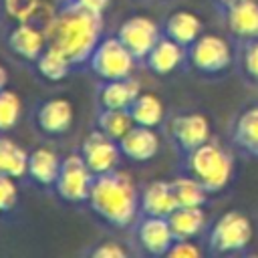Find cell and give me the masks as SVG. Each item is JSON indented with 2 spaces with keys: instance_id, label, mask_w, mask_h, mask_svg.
Returning a JSON list of instances; mask_svg holds the SVG:
<instances>
[{
  "instance_id": "cell-1",
  "label": "cell",
  "mask_w": 258,
  "mask_h": 258,
  "mask_svg": "<svg viewBox=\"0 0 258 258\" xmlns=\"http://www.w3.org/2000/svg\"><path fill=\"white\" fill-rule=\"evenodd\" d=\"M44 34L46 44L62 50L75 69L85 67L103 38V14L58 4V10L44 24Z\"/></svg>"
},
{
  "instance_id": "cell-2",
  "label": "cell",
  "mask_w": 258,
  "mask_h": 258,
  "mask_svg": "<svg viewBox=\"0 0 258 258\" xmlns=\"http://www.w3.org/2000/svg\"><path fill=\"white\" fill-rule=\"evenodd\" d=\"M87 206L103 224L125 230L131 228L141 214V191L127 173L113 169L95 175Z\"/></svg>"
},
{
  "instance_id": "cell-3",
  "label": "cell",
  "mask_w": 258,
  "mask_h": 258,
  "mask_svg": "<svg viewBox=\"0 0 258 258\" xmlns=\"http://www.w3.org/2000/svg\"><path fill=\"white\" fill-rule=\"evenodd\" d=\"M185 173L196 177L210 194L222 191L232 177L234 161L230 153L216 141H206L191 153L183 155Z\"/></svg>"
},
{
  "instance_id": "cell-4",
  "label": "cell",
  "mask_w": 258,
  "mask_h": 258,
  "mask_svg": "<svg viewBox=\"0 0 258 258\" xmlns=\"http://www.w3.org/2000/svg\"><path fill=\"white\" fill-rule=\"evenodd\" d=\"M137 58L117 36H103L87 60V69L99 81L125 79L133 75Z\"/></svg>"
},
{
  "instance_id": "cell-5",
  "label": "cell",
  "mask_w": 258,
  "mask_h": 258,
  "mask_svg": "<svg viewBox=\"0 0 258 258\" xmlns=\"http://www.w3.org/2000/svg\"><path fill=\"white\" fill-rule=\"evenodd\" d=\"M95 181V173L87 167L81 153H71L62 157V165L58 171V177L52 185L58 200L64 204H87L91 187Z\"/></svg>"
},
{
  "instance_id": "cell-6",
  "label": "cell",
  "mask_w": 258,
  "mask_h": 258,
  "mask_svg": "<svg viewBox=\"0 0 258 258\" xmlns=\"http://www.w3.org/2000/svg\"><path fill=\"white\" fill-rule=\"evenodd\" d=\"M252 240V224L240 212L222 214L210 230L208 244L214 254H230L244 250Z\"/></svg>"
},
{
  "instance_id": "cell-7",
  "label": "cell",
  "mask_w": 258,
  "mask_h": 258,
  "mask_svg": "<svg viewBox=\"0 0 258 258\" xmlns=\"http://www.w3.org/2000/svg\"><path fill=\"white\" fill-rule=\"evenodd\" d=\"M187 62L204 75H218L232 62V48L224 36L202 34L187 46Z\"/></svg>"
},
{
  "instance_id": "cell-8",
  "label": "cell",
  "mask_w": 258,
  "mask_h": 258,
  "mask_svg": "<svg viewBox=\"0 0 258 258\" xmlns=\"http://www.w3.org/2000/svg\"><path fill=\"white\" fill-rule=\"evenodd\" d=\"M167 135L173 149L183 157L210 141V121L202 113H181L171 117Z\"/></svg>"
},
{
  "instance_id": "cell-9",
  "label": "cell",
  "mask_w": 258,
  "mask_h": 258,
  "mask_svg": "<svg viewBox=\"0 0 258 258\" xmlns=\"http://www.w3.org/2000/svg\"><path fill=\"white\" fill-rule=\"evenodd\" d=\"M79 153L95 175L117 169L123 157L119 143L107 133H103L101 129H93L91 133H87V137L79 147Z\"/></svg>"
},
{
  "instance_id": "cell-10",
  "label": "cell",
  "mask_w": 258,
  "mask_h": 258,
  "mask_svg": "<svg viewBox=\"0 0 258 258\" xmlns=\"http://www.w3.org/2000/svg\"><path fill=\"white\" fill-rule=\"evenodd\" d=\"M115 36L127 46V50L137 58V62H143V58L157 44L163 32L155 20L147 16H131L119 24Z\"/></svg>"
},
{
  "instance_id": "cell-11",
  "label": "cell",
  "mask_w": 258,
  "mask_h": 258,
  "mask_svg": "<svg viewBox=\"0 0 258 258\" xmlns=\"http://www.w3.org/2000/svg\"><path fill=\"white\" fill-rule=\"evenodd\" d=\"M75 123L73 103L64 97L44 99L34 107V125L44 137L56 139L71 131Z\"/></svg>"
},
{
  "instance_id": "cell-12",
  "label": "cell",
  "mask_w": 258,
  "mask_h": 258,
  "mask_svg": "<svg viewBox=\"0 0 258 258\" xmlns=\"http://www.w3.org/2000/svg\"><path fill=\"white\" fill-rule=\"evenodd\" d=\"M6 48L20 60L24 62H36V58L42 54L46 48V34H44V24H36L34 20H24V22H14L6 36H4Z\"/></svg>"
},
{
  "instance_id": "cell-13",
  "label": "cell",
  "mask_w": 258,
  "mask_h": 258,
  "mask_svg": "<svg viewBox=\"0 0 258 258\" xmlns=\"http://www.w3.org/2000/svg\"><path fill=\"white\" fill-rule=\"evenodd\" d=\"M135 240L149 256H167L175 242L169 220L159 216H139L135 222Z\"/></svg>"
},
{
  "instance_id": "cell-14",
  "label": "cell",
  "mask_w": 258,
  "mask_h": 258,
  "mask_svg": "<svg viewBox=\"0 0 258 258\" xmlns=\"http://www.w3.org/2000/svg\"><path fill=\"white\" fill-rule=\"evenodd\" d=\"M117 143L121 155L135 163H145L153 159L159 151V135L155 133L153 127H143V125H133Z\"/></svg>"
},
{
  "instance_id": "cell-15",
  "label": "cell",
  "mask_w": 258,
  "mask_h": 258,
  "mask_svg": "<svg viewBox=\"0 0 258 258\" xmlns=\"http://www.w3.org/2000/svg\"><path fill=\"white\" fill-rule=\"evenodd\" d=\"M185 60H187V48L167 36H161L157 44L149 50V54L143 58V64L153 75L163 77L177 71Z\"/></svg>"
},
{
  "instance_id": "cell-16",
  "label": "cell",
  "mask_w": 258,
  "mask_h": 258,
  "mask_svg": "<svg viewBox=\"0 0 258 258\" xmlns=\"http://www.w3.org/2000/svg\"><path fill=\"white\" fill-rule=\"evenodd\" d=\"M141 93L139 81L133 77L99 81L97 87V105L101 109H127Z\"/></svg>"
},
{
  "instance_id": "cell-17",
  "label": "cell",
  "mask_w": 258,
  "mask_h": 258,
  "mask_svg": "<svg viewBox=\"0 0 258 258\" xmlns=\"http://www.w3.org/2000/svg\"><path fill=\"white\" fill-rule=\"evenodd\" d=\"M226 12L230 32L242 40L258 38V0H238Z\"/></svg>"
},
{
  "instance_id": "cell-18",
  "label": "cell",
  "mask_w": 258,
  "mask_h": 258,
  "mask_svg": "<svg viewBox=\"0 0 258 258\" xmlns=\"http://www.w3.org/2000/svg\"><path fill=\"white\" fill-rule=\"evenodd\" d=\"M62 159L58 157L56 151L48 149V147H36L34 151L28 153V171L26 175L30 177L32 183H36L38 187H52L58 171H60Z\"/></svg>"
},
{
  "instance_id": "cell-19",
  "label": "cell",
  "mask_w": 258,
  "mask_h": 258,
  "mask_svg": "<svg viewBox=\"0 0 258 258\" xmlns=\"http://www.w3.org/2000/svg\"><path fill=\"white\" fill-rule=\"evenodd\" d=\"M177 208L173 189L169 181L157 179L143 187L141 191V214L139 216H159L169 218V214Z\"/></svg>"
},
{
  "instance_id": "cell-20",
  "label": "cell",
  "mask_w": 258,
  "mask_h": 258,
  "mask_svg": "<svg viewBox=\"0 0 258 258\" xmlns=\"http://www.w3.org/2000/svg\"><path fill=\"white\" fill-rule=\"evenodd\" d=\"M202 28H204V24L194 12L175 10L165 18L161 32H163V36H167V38H171L177 44L187 48L191 42H196L202 36Z\"/></svg>"
},
{
  "instance_id": "cell-21",
  "label": "cell",
  "mask_w": 258,
  "mask_h": 258,
  "mask_svg": "<svg viewBox=\"0 0 258 258\" xmlns=\"http://www.w3.org/2000/svg\"><path fill=\"white\" fill-rule=\"evenodd\" d=\"M169 226L175 236V240H194L198 234L204 232L208 218L204 212V206H191V208H175L169 214Z\"/></svg>"
},
{
  "instance_id": "cell-22",
  "label": "cell",
  "mask_w": 258,
  "mask_h": 258,
  "mask_svg": "<svg viewBox=\"0 0 258 258\" xmlns=\"http://www.w3.org/2000/svg\"><path fill=\"white\" fill-rule=\"evenodd\" d=\"M34 67H36V73L42 79L52 81V83L67 79L75 71V64L69 60V56L62 50H58V48H54L50 44H46V48L42 50V54L36 58Z\"/></svg>"
},
{
  "instance_id": "cell-23",
  "label": "cell",
  "mask_w": 258,
  "mask_h": 258,
  "mask_svg": "<svg viewBox=\"0 0 258 258\" xmlns=\"http://www.w3.org/2000/svg\"><path fill=\"white\" fill-rule=\"evenodd\" d=\"M131 119L135 125H143V127H159L163 123L165 111H163V103L153 95V93H139V97L127 107Z\"/></svg>"
},
{
  "instance_id": "cell-24",
  "label": "cell",
  "mask_w": 258,
  "mask_h": 258,
  "mask_svg": "<svg viewBox=\"0 0 258 258\" xmlns=\"http://www.w3.org/2000/svg\"><path fill=\"white\" fill-rule=\"evenodd\" d=\"M28 171V153L12 139L0 135V173L14 179L24 177Z\"/></svg>"
},
{
  "instance_id": "cell-25",
  "label": "cell",
  "mask_w": 258,
  "mask_h": 258,
  "mask_svg": "<svg viewBox=\"0 0 258 258\" xmlns=\"http://www.w3.org/2000/svg\"><path fill=\"white\" fill-rule=\"evenodd\" d=\"M171 183V189H173V196H175V202H177V208H191V206H204L206 200H208V189L191 175H179L175 179L169 181Z\"/></svg>"
},
{
  "instance_id": "cell-26",
  "label": "cell",
  "mask_w": 258,
  "mask_h": 258,
  "mask_svg": "<svg viewBox=\"0 0 258 258\" xmlns=\"http://www.w3.org/2000/svg\"><path fill=\"white\" fill-rule=\"evenodd\" d=\"M234 141L248 153L258 155V107H248L234 125Z\"/></svg>"
},
{
  "instance_id": "cell-27",
  "label": "cell",
  "mask_w": 258,
  "mask_h": 258,
  "mask_svg": "<svg viewBox=\"0 0 258 258\" xmlns=\"http://www.w3.org/2000/svg\"><path fill=\"white\" fill-rule=\"evenodd\" d=\"M95 123H97V129H101L115 141H119L135 125L127 109H101V107L97 109Z\"/></svg>"
},
{
  "instance_id": "cell-28",
  "label": "cell",
  "mask_w": 258,
  "mask_h": 258,
  "mask_svg": "<svg viewBox=\"0 0 258 258\" xmlns=\"http://www.w3.org/2000/svg\"><path fill=\"white\" fill-rule=\"evenodd\" d=\"M22 115L20 97L10 89H0V133H8L14 129Z\"/></svg>"
},
{
  "instance_id": "cell-29",
  "label": "cell",
  "mask_w": 258,
  "mask_h": 258,
  "mask_svg": "<svg viewBox=\"0 0 258 258\" xmlns=\"http://www.w3.org/2000/svg\"><path fill=\"white\" fill-rule=\"evenodd\" d=\"M38 8H40V0H2V10L14 22L34 20Z\"/></svg>"
},
{
  "instance_id": "cell-30",
  "label": "cell",
  "mask_w": 258,
  "mask_h": 258,
  "mask_svg": "<svg viewBox=\"0 0 258 258\" xmlns=\"http://www.w3.org/2000/svg\"><path fill=\"white\" fill-rule=\"evenodd\" d=\"M242 71L250 81L258 83V38L246 40L242 50Z\"/></svg>"
},
{
  "instance_id": "cell-31",
  "label": "cell",
  "mask_w": 258,
  "mask_h": 258,
  "mask_svg": "<svg viewBox=\"0 0 258 258\" xmlns=\"http://www.w3.org/2000/svg\"><path fill=\"white\" fill-rule=\"evenodd\" d=\"M18 204V187L14 177L0 173V212H10Z\"/></svg>"
},
{
  "instance_id": "cell-32",
  "label": "cell",
  "mask_w": 258,
  "mask_h": 258,
  "mask_svg": "<svg viewBox=\"0 0 258 258\" xmlns=\"http://www.w3.org/2000/svg\"><path fill=\"white\" fill-rule=\"evenodd\" d=\"M91 258H125L127 250L119 242H101L89 250Z\"/></svg>"
},
{
  "instance_id": "cell-33",
  "label": "cell",
  "mask_w": 258,
  "mask_h": 258,
  "mask_svg": "<svg viewBox=\"0 0 258 258\" xmlns=\"http://www.w3.org/2000/svg\"><path fill=\"white\" fill-rule=\"evenodd\" d=\"M169 258H200L202 250L191 240H175L173 246L167 252Z\"/></svg>"
},
{
  "instance_id": "cell-34",
  "label": "cell",
  "mask_w": 258,
  "mask_h": 258,
  "mask_svg": "<svg viewBox=\"0 0 258 258\" xmlns=\"http://www.w3.org/2000/svg\"><path fill=\"white\" fill-rule=\"evenodd\" d=\"M58 4H67V6H75L93 14H103L109 6V0H58Z\"/></svg>"
},
{
  "instance_id": "cell-35",
  "label": "cell",
  "mask_w": 258,
  "mask_h": 258,
  "mask_svg": "<svg viewBox=\"0 0 258 258\" xmlns=\"http://www.w3.org/2000/svg\"><path fill=\"white\" fill-rule=\"evenodd\" d=\"M6 83H8V73H6V69L0 64V89H4Z\"/></svg>"
},
{
  "instance_id": "cell-36",
  "label": "cell",
  "mask_w": 258,
  "mask_h": 258,
  "mask_svg": "<svg viewBox=\"0 0 258 258\" xmlns=\"http://www.w3.org/2000/svg\"><path fill=\"white\" fill-rule=\"evenodd\" d=\"M218 2H220V6H222V8H224V10H226V8H230V6H232V4H236V2H238V0H218Z\"/></svg>"
},
{
  "instance_id": "cell-37",
  "label": "cell",
  "mask_w": 258,
  "mask_h": 258,
  "mask_svg": "<svg viewBox=\"0 0 258 258\" xmlns=\"http://www.w3.org/2000/svg\"><path fill=\"white\" fill-rule=\"evenodd\" d=\"M0 10H2V0H0Z\"/></svg>"
}]
</instances>
